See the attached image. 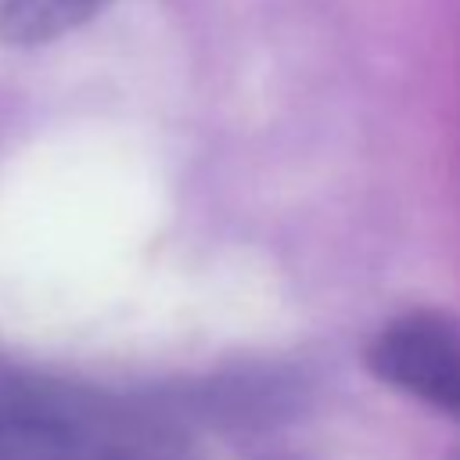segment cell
<instances>
[{"label": "cell", "mask_w": 460, "mask_h": 460, "mask_svg": "<svg viewBox=\"0 0 460 460\" xmlns=\"http://www.w3.org/2000/svg\"><path fill=\"white\" fill-rule=\"evenodd\" d=\"M367 363L395 392L460 417V323L435 313L395 316L370 338Z\"/></svg>", "instance_id": "6da1fadb"}, {"label": "cell", "mask_w": 460, "mask_h": 460, "mask_svg": "<svg viewBox=\"0 0 460 460\" xmlns=\"http://www.w3.org/2000/svg\"><path fill=\"white\" fill-rule=\"evenodd\" d=\"M0 460H104L101 449L75 428L29 413L0 410Z\"/></svg>", "instance_id": "7a4b0ae2"}, {"label": "cell", "mask_w": 460, "mask_h": 460, "mask_svg": "<svg viewBox=\"0 0 460 460\" xmlns=\"http://www.w3.org/2000/svg\"><path fill=\"white\" fill-rule=\"evenodd\" d=\"M111 0H0V43H43L90 22Z\"/></svg>", "instance_id": "3957f363"}]
</instances>
